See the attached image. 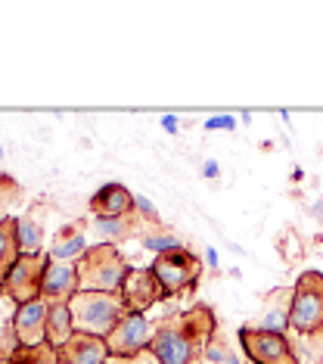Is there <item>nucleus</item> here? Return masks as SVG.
I'll use <instances>...</instances> for the list:
<instances>
[{
    "mask_svg": "<svg viewBox=\"0 0 323 364\" xmlns=\"http://www.w3.org/2000/svg\"><path fill=\"white\" fill-rule=\"evenodd\" d=\"M218 318L205 302H196L193 309L168 314L155 324V336L149 343V352L155 355L159 364H190L202 358L205 346L214 339Z\"/></svg>",
    "mask_w": 323,
    "mask_h": 364,
    "instance_id": "f257e3e1",
    "label": "nucleus"
},
{
    "mask_svg": "<svg viewBox=\"0 0 323 364\" xmlns=\"http://www.w3.org/2000/svg\"><path fill=\"white\" fill-rule=\"evenodd\" d=\"M75 268H78V289L84 293H121L124 277L131 274V264L115 243L87 246Z\"/></svg>",
    "mask_w": 323,
    "mask_h": 364,
    "instance_id": "f03ea898",
    "label": "nucleus"
},
{
    "mask_svg": "<svg viewBox=\"0 0 323 364\" xmlns=\"http://www.w3.org/2000/svg\"><path fill=\"white\" fill-rule=\"evenodd\" d=\"M69 311L78 333L103 336V339L131 314L121 293H84V289H78L69 299Z\"/></svg>",
    "mask_w": 323,
    "mask_h": 364,
    "instance_id": "7ed1b4c3",
    "label": "nucleus"
},
{
    "mask_svg": "<svg viewBox=\"0 0 323 364\" xmlns=\"http://www.w3.org/2000/svg\"><path fill=\"white\" fill-rule=\"evenodd\" d=\"M289 330L298 336L323 333V271H302V277L295 280Z\"/></svg>",
    "mask_w": 323,
    "mask_h": 364,
    "instance_id": "20e7f679",
    "label": "nucleus"
},
{
    "mask_svg": "<svg viewBox=\"0 0 323 364\" xmlns=\"http://www.w3.org/2000/svg\"><path fill=\"white\" fill-rule=\"evenodd\" d=\"M149 268H153V274H155V280H159V287L165 289V299H174V296L193 289L199 274H202V262H199L190 250L155 255V262L149 264Z\"/></svg>",
    "mask_w": 323,
    "mask_h": 364,
    "instance_id": "39448f33",
    "label": "nucleus"
},
{
    "mask_svg": "<svg viewBox=\"0 0 323 364\" xmlns=\"http://www.w3.org/2000/svg\"><path fill=\"white\" fill-rule=\"evenodd\" d=\"M239 346L252 364H298V355L292 349V339L286 333H268L243 324L236 330Z\"/></svg>",
    "mask_w": 323,
    "mask_h": 364,
    "instance_id": "423d86ee",
    "label": "nucleus"
},
{
    "mask_svg": "<svg viewBox=\"0 0 323 364\" xmlns=\"http://www.w3.org/2000/svg\"><path fill=\"white\" fill-rule=\"evenodd\" d=\"M47 259H50L47 252H40V255H19V262L13 264L10 277H6V284H4L0 293H4L10 302H16V305L40 299V284H44Z\"/></svg>",
    "mask_w": 323,
    "mask_h": 364,
    "instance_id": "0eeeda50",
    "label": "nucleus"
},
{
    "mask_svg": "<svg viewBox=\"0 0 323 364\" xmlns=\"http://www.w3.org/2000/svg\"><path fill=\"white\" fill-rule=\"evenodd\" d=\"M155 336V324L140 311H131L128 318L121 321L119 327L106 336V346H109L112 358H134V355L146 352L149 343Z\"/></svg>",
    "mask_w": 323,
    "mask_h": 364,
    "instance_id": "6e6552de",
    "label": "nucleus"
},
{
    "mask_svg": "<svg viewBox=\"0 0 323 364\" xmlns=\"http://www.w3.org/2000/svg\"><path fill=\"white\" fill-rule=\"evenodd\" d=\"M121 299L128 305V311L146 314L155 302L165 299V289L159 287L153 268H131V274L124 277V287H121Z\"/></svg>",
    "mask_w": 323,
    "mask_h": 364,
    "instance_id": "1a4fd4ad",
    "label": "nucleus"
},
{
    "mask_svg": "<svg viewBox=\"0 0 323 364\" xmlns=\"http://www.w3.org/2000/svg\"><path fill=\"white\" fill-rule=\"evenodd\" d=\"M13 330L19 346H44L47 343V302H25L13 314Z\"/></svg>",
    "mask_w": 323,
    "mask_h": 364,
    "instance_id": "9d476101",
    "label": "nucleus"
},
{
    "mask_svg": "<svg viewBox=\"0 0 323 364\" xmlns=\"http://www.w3.org/2000/svg\"><path fill=\"white\" fill-rule=\"evenodd\" d=\"M78 293V268L69 262L47 259L44 284H40V299L44 302H69Z\"/></svg>",
    "mask_w": 323,
    "mask_h": 364,
    "instance_id": "9b49d317",
    "label": "nucleus"
},
{
    "mask_svg": "<svg viewBox=\"0 0 323 364\" xmlns=\"http://www.w3.org/2000/svg\"><path fill=\"white\" fill-rule=\"evenodd\" d=\"M90 215L94 218H124L134 215V193L124 184H103L90 196Z\"/></svg>",
    "mask_w": 323,
    "mask_h": 364,
    "instance_id": "f8f14e48",
    "label": "nucleus"
},
{
    "mask_svg": "<svg viewBox=\"0 0 323 364\" xmlns=\"http://www.w3.org/2000/svg\"><path fill=\"white\" fill-rule=\"evenodd\" d=\"M62 364H106L109 361V346L103 336H90L75 330L72 339L60 349Z\"/></svg>",
    "mask_w": 323,
    "mask_h": 364,
    "instance_id": "ddd939ff",
    "label": "nucleus"
},
{
    "mask_svg": "<svg viewBox=\"0 0 323 364\" xmlns=\"http://www.w3.org/2000/svg\"><path fill=\"white\" fill-rule=\"evenodd\" d=\"M289 309H292V287H280L270 296H264V311L255 318V330H268V333H286L289 330Z\"/></svg>",
    "mask_w": 323,
    "mask_h": 364,
    "instance_id": "4468645a",
    "label": "nucleus"
},
{
    "mask_svg": "<svg viewBox=\"0 0 323 364\" xmlns=\"http://www.w3.org/2000/svg\"><path fill=\"white\" fill-rule=\"evenodd\" d=\"M44 215H47V203H35L28 205V212L16 218V240H19L22 255L44 252Z\"/></svg>",
    "mask_w": 323,
    "mask_h": 364,
    "instance_id": "2eb2a0df",
    "label": "nucleus"
},
{
    "mask_svg": "<svg viewBox=\"0 0 323 364\" xmlns=\"http://www.w3.org/2000/svg\"><path fill=\"white\" fill-rule=\"evenodd\" d=\"M87 252V221H65V225L53 234L47 255L56 262H72Z\"/></svg>",
    "mask_w": 323,
    "mask_h": 364,
    "instance_id": "dca6fc26",
    "label": "nucleus"
},
{
    "mask_svg": "<svg viewBox=\"0 0 323 364\" xmlns=\"http://www.w3.org/2000/svg\"><path fill=\"white\" fill-rule=\"evenodd\" d=\"M90 230L97 234L99 243H124V240L137 237L140 234V218L137 212L134 215H124V218H94Z\"/></svg>",
    "mask_w": 323,
    "mask_h": 364,
    "instance_id": "f3484780",
    "label": "nucleus"
},
{
    "mask_svg": "<svg viewBox=\"0 0 323 364\" xmlns=\"http://www.w3.org/2000/svg\"><path fill=\"white\" fill-rule=\"evenodd\" d=\"M75 333V321L69 302H47V343L53 349H62Z\"/></svg>",
    "mask_w": 323,
    "mask_h": 364,
    "instance_id": "a211bd4d",
    "label": "nucleus"
},
{
    "mask_svg": "<svg viewBox=\"0 0 323 364\" xmlns=\"http://www.w3.org/2000/svg\"><path fill=\"white\" fill-rule=\"evenodd\" d=\"M19 240H16V218H6L0 228V289H4L6 277H10L13 264L19 262Z\"/></svg>",
    "mask_w": 323,
    "mask_h": 364,
    "instance_id": "6ab92c4d",
    "label": "nucleus"
},
{
    "mask_svg": "<svg viewBox=\"0 0 323 364\" xmlns=\"http://www.w3.org/2000/svg\"><path fill=\"white\" fill-rule=\"evenodd\" d=\"M10 364H62V361H60V349L44 343V346H19L16 352H10Z\"/></svg>",
    "mask_w": 323,
    "mask_h": 364,
    "instance_id": "aec40b11",
    "label": "nucleus"
},
{
    "mask_svg": "<svg viewBox=\"0 0 323 364\" xmlns=\"http://www.w3.org/2000/svg\"><path fill=\"white\" fill-rule=\"evenodd\" d=\"M140 243H143L146 250H153L155 255L187 250V243H184V240H180L177 234H171V230H153V234H143V237H140Z\"/></svg>",
    "mask_w": 323,
    "mask_h": 364,
    "instance_id": "412c9836",
    "label": "nucleus"
},
{
    "mask_svg": "<svg viewBox=\"0 0 323 364\" xmlns=\"http://www.w3.org/2000/svg\"><path fill=\"white\" fill-rule=\"evenodd\" d=\"M205 131H236V115L230 112H221V115H212V119L202 122Z\"/></svg>",
    "mask_w": 323,
    "mask_h": 364,
    "instance_id": "4be33fe9",
    "label": "nucleus"
},
{
    "mask_svg": "<svg viewBox=\"0 0 323 364\" xmlns=\"http://www.w3.org/2000/svg\"><path fill=\"white\" fill-rule=\"evenodd\" d=\"M230 355H234V352H230V349H227V346H221V343H218V339H212V343H209V346H205L202 358H205V361H209V364H224V361H227V358H230Z\"/></svg>",
    "mask_w": 323,
    "mask_h": 364,
    "instance_id": "5701e85b",
    "label": "nucleus"
},
{
    "mask_svg": "<svg viewBox=\"0 0 323 364\" xmlns=\"http://www.w3.org/2000/svg\"><path fill=\"white\" fill-rule=\"evenodd\" d=\"M106 364H159V361H155V355L146 349V352L134 355V358H112V355H109V361H106Z\"/></svg>",
    "mask_w": 323,
    "mask_h": 364,
    "instance_id": "b1692460",
    "label": "nucleus"
},
{
    "mask_svg": "<svg viewBox=\"0 0 323 364\" xmlns=\"http://www.w3.org/2000/svg\"><path fill=\"white\" fill-rule=\"evenodd\" d=\"M162 128L168 131V134H177V115H174V112H165V115H162Z\"/></svg>",
    "mask_w": 323,
    "mask_h": 364,
    "instance_id": "393cba45",
    "label": "nucleus"
},
{
    "mask_svg": "<svg viewBox=\"0 0 323 364\" xmlns=\"http://www.w3.org/2000/svg\"><path fill=\"white\" fill-rule=\"evenodd\" d=\"M202 178H209V181L218 178V162H214V159H205V162H202Z\"/></svg>",
    "mask_w": 323,
    "mask_h": 364,
    "instance_id": "a878e982",
    "label": "nucleus"
},
{
    "mask_svg": "<svg viewBox=\"0 0 323 364\" xmlns=\"http://www.w3.org/2000/svg\"><path fill=\"white\" fill-rule=\"evenodd\" d=\"M205 259H209L212 268H218V250H214V246H209V250H205Z\"/></svg>",
    "mask_w": 323,
    "mask_h": 364,
    "instance_id": "bb28decb",
    "label": "nucleus"
},
{
    "mask_svg": "<svg viewBox=\"0 0 323 364\" xmlns=\"http://www.w3.org/2000/svg\"><path fill=\"white\" fill-rule=\"evenodd\" d=\"M0 364H10V352H0Z\"/></svg>",
    "mask_w": 323,
    "mask_h": 364,
    "instance_id": "cd10ccee",
    "label": "nucleus"
},
{
    "mask_svg": "<svg viewBox=\"0 0 323 364\" xmlns=\"http://www.w3.org/2000/svg\"><path fill=\"white\" fill-rule=\"evenodd\" d=\"M224 364H243V361H239V358H236V355H230V358H227V361H224Z\"/></svg>",
    "mask_w": 323,
    "mask_h": 364,
    "instance_id": "c85d7f7f",
    "label": "nucleus"
},
{
    "mask_svg": "<svg viewBox=\"0 0 323 364\" xmlns=\"http://www.w3.org/2000/svg\"><path fill=\"white\" fill-rule=\"evenodd\" d=\"M6 218H10V215H6V212H0V228H4V221H6Z\"/></svg>",
    "mask_w": 323,
    "mask_h": 364,
    "instance_id": "c756f323",
    "label": "nucleus"
},
{
    "mask_svg": "<svg viewBox=\"0 0 323 364\" xmlns=\"http://www.w3.org/2000/svg\"><path fill=\"white\" fill-rule=\"evenodd\" d=\"M190 364H209V361H205V358H196V361H190Z\"/></svg>",
    "mask_w": 323,
    "mask_h": 364,
    "instance_id": "7c9ffc66",
    "label": "nucleus"
}]
</instances>
